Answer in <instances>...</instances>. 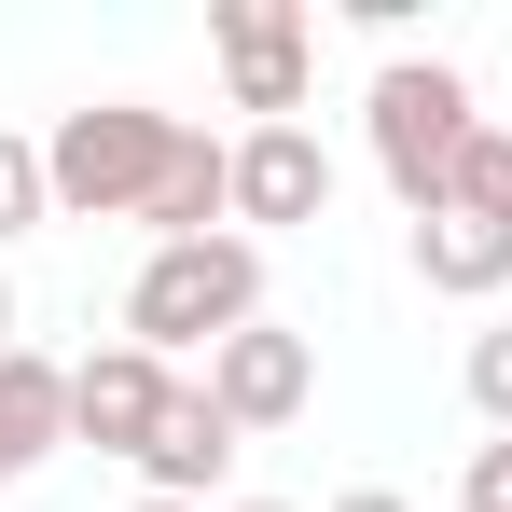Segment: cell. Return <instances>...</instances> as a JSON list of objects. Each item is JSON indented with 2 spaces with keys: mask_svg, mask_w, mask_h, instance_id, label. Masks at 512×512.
Instances as JSON below:
<instances>
[{
  "mask_svg": "<svg viewBox=\"0 0 512 512\" xmlns=\"http://www.w3.org/2000/svg\"><path fill=\"white\" fill-rule=\"evenodd\" d=\"M250 319H263V236H194V250H153L125 277V346H153V360L236 346Z\"/></svg>",
  "mask_w": 512,
  "mask_h": 512,
  "instance_id": "obj_1",
  "label": "cell"
},
{
  "mask_svg": "<svg viewBox=\"0 0 512 512\" xmlns=\"http://www.w3.org/2000/svg\"><path fill=\"white\" fill-rule=\"evenodd\" d=\"M180 153V111H139V97H84L56 139H42V180H56V222H139L153 180Z\"/></svg>",
  "mask_w": 512,
  "mask_h": 512,
  "instance_id": "obj_2",
  "label": "cell"
},
{
  "mask_svg": "<svg viewBox=\"0 0 512 512\" xmlns=\"http://www.w3.org/2000/svg\"><path fill=\"white\" fill-rule=\"evenodd\" d=\"M360 111H374V167H388V194L429 222L443 180H457V153H471V125H485V111H471V70H443V56H388Z\"/></svg>",
  "mask_w": 512,
  "mask_h": 512,
  "instance_id": "obj_3",
  "label": "cell"
},
{
  "mask_svg": "<svg viewBox=\"0 0 512 512\" xmlns=\"http://www.w3.org/2000/svg\"><path fill=\"white\" fill-rule=\"evenodd\" d=\"M208 42H222V84H236V111H263V125H305L319 28H305L291 0H208Z\"/></svg>",
  "mask_w": 512,
  "mask_h": 512,
  "instance_id": "obj_4",
  "label": "cell"
},
{
  "mask_svg": "<svg viewBox=\"0 0 512 512\" xmlns=\"http://www.w3.org/2000/svg\"><path fill=\"white\" fill-rule=\"evenodd\" d=\"M167 402H180V374L153 346H84L70 360V443H97V457H139L167 429Z\"/></svg>",
  "mask_w": 512,
  "mask_h": 512,
  "instance_id": "obj_5",
  "label": "cell"
},
{
  "mask_svg": "<svg viewBox=\"0 0 512 512\" xmlns=\"http://www.w3.org/2000/svg\"><path fill=\"white\" fill-rule=\"evenodd\" d=\"M236 222H250V236L333 222V153H319V125H250V139H236Z\"/></svg>",
  "mask_w": 512,
  "mask_h": 512,
  "instance_id": "obj_6",
  "label": "cell"
},
{
  "mask_svg": "<svg viewBox=\"0 0 512 512\" xmlns=\"http://www.w3.org/2000/svg\"><path fill=\"white\" fill-rule=\"evenodd\" d=\"M208 402H222L236 429H291L305 402H319V346L277 333V319H250L236 346H208Z\"/></svg>",
  "mask_w": 512,
  "mask_h": 512,
  "instance_id": "obj_7",
  "label": "cell"
},
{
  "mask_svg": "<svg viewBox=\"0 0 512 512\" xmlns=\"http://www.w3.org/2000/svg\"><path fill=\"white\" fill-rule=\"evenodd\" d=\"M139 236H153V250L236 236V139H194V125H180V153H167V180H153V208H139Z\"/></svg>",
  "mask_w": 512,
  "mask_h": 512,
  "instance_id": "obj_8",
  "label": "cell"
},
{
  "mask_svg": "<svg viewBox=\"0 0 512 512\" xmlns=\"http://www.w3.org/2000/svg\"><path fill=\"white\" fill-rule=\"evenodd\" d=\"M236 443H250V429L222 416L208 388H180V402H167V429L139 443V485H153V499H194V512H208V485L236 471Z\"/></svg>",
  "mask_w": 512,
  "mask_h": 512,
  "instance_id": "obj_9",
  "label": "cell"
},
{
  "mask_svg": "<svg viewBox=\"0 0 512 512\" xmlns=\"http://www.w3.org/2000/svg\"><path fill=\"white\" fill-rule=\"evenodd\" d=\"M56 443H70V360L14 346V360H0V485H28Z\"/></svg>",
  "mask_w": 512,
  "mask_h": 512,
  "instance_id": "obj_10",
  "label": "cell"
},
{
  "mask_svg": "<svg viewBox=\"0 0 512 512\" xmlns=\"http://www.w3.org/2000/svg\"><path fill=\"white\" fill-rule=\"evenodd\" d=\"M416 277H429V291H457V305H485V291H512V222H471V208H429V222H416Z\"/></svg>",
  "mask_w": 512,
  "mask_h": 512,
  "instance_id": "obj_11",
  "label": "cell"
},
{
  "mask_svg": "<svg viewBox=\"0 0 512 512\" xmlns=\"http://www.w3.org/2000/svg\"><path fill=\"white\" fill-rule=\"evenodd\" d=\"M443 208L512 222V125H471V153H457V180H443Z\"/></svg>",
  "mask_w": 512,
  "mask_h": 512,
  "instance_id": "obj_12",
  "label": "cell"
},
{
  "mask_svg": "<svg viewBox=\"0 0 512 512\" xmlns=\"http://www.w3.org/2000/svg\"><path fill=\"white\" fill-rule=\"evenodd\" d=\"M42 222H56V180H42V139H14V125H0V250H14V236H42Z\"/></svg>",
  "mask_w": 512,
  "mask_h": 512,
  "instance_id": "obj_13",
  "label": "cell"
},
{
  "mask_svg": "<svg viewBox=\"0 0 512 512\" xmlns=\"http://www.w3.org/2000/svg\"><path fill=\"white\" fill-rule=\"evenodd\" d=\"M471 402L512 429V319H499V333H471Z\"/></svg>",
  "mask_w": 512,
  "mask_h": 512,
  "instance_id": "obj_14",
  "label": "cell"
},
{
  "mask_svg": "<svg viewBox=\"0 0 512 512\" xmlns=\"http://www.w3.org/2000/svg\"><path fill=\"white\" fill-rule=\"evenodd\" d=\"M457 512H512V443H485V457L457 471Z\"/></svg>",
  "mask_w": 512,
  "mask_h": 512,
  "instance_id": "obj_15",
  "label": "cell"
},
{
  "mask_svg": "<svg viewBox=\"0 0 512 512\" xmlns=\"http://www.w3.org/2000/svg\"><path fill=\"white\" fill-rule=\"evenodd\" d=\"M333 512H402V499H388V485H346V499H333Z\"/></svg>",
  "mask_w": 512,
  "mask_h": 512,
  "instance_id": "obj_16",
  "label": "cell"
},
{
  "mask_svg": "<svg viewBox=\"0 0 512 512\" xmlns=\"http://www.w3.org/2000/svg\"><path fill=\"white\" fill-rule=\"evenodd\" d=\"M0 360H14V277H0Z\"/></svg>",
  "mask_w": 512,
  "mask_h": 512,
  "instance_id": "obj_17",
  "label": "cell"
},
{
  "mask_svg": "<svg viewBox=\"0 0 512 512\" xmlns=\"http://www.w3.org/2000/svg\"><path fill=\"white\" fill-rule=\"evenodd\" d=\"M222 512H291V499H222Z\"/></svg>",
  "mask_w": 512,
  "mask_h": 512,
  "instance_id": "obj_18",
  "label": "cell"
},
{
  "mask_svg": "<svg viewBox=\"0 0 512 512\" xmlns=\"http://www.w3.org/2000/svg\"><path fill=\"white\" fill-rule=\"evenodd\" d=\"M139 512H194V499H139Z\"/></svg>",
  "mask_w": 512,
  "mask_h": 512,
  "instance_id": "obj_19",
  "label": "cell"
}]
</instances>
